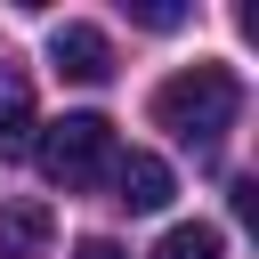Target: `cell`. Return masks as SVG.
<instances>
[{
	"instance_id": "4",
	"label": "cell",
	"mask_w": 259,
	"mask_h": 259,
	"mask_svg": "<svg viewBox=\"0 0 259 259\" xmlns=\"http://www.w3.org/2000/svg\"><path fill=\"white\" fill-rule=\"evenodd\" d=\"M113 202L121 210H162L170 194H178V178H170V162L162 154H113Z\"/></svg>"
},
{
	"instance_id": "6",
	"label": "cell",
	"mask_w": 259,
	"mask_h": 259,
	"mask_svg": "<svg viewBox=\"0 0 259 259\" xmlns=\"http://www.w3.org/2000/svg\"><path fill=\"white\" fill-rule=\"evenodd\" d=\"M32 146H40L32 97H24V89H0V162H16V154H32Z\"/></svg>"
},
{
	"instance_id": "5",
	"label": "cell",
	"mask_w": 259,
	"mask_h": 259,
	"mask_svg": "<svg viewBox=\"0 0 259 259\" xmlns=\"http://www.w3.org/2000/svg\"><path fill=\"white\" fill-rule=\"evenodd\" d=\"M40 243H49V210H40V202L0 210V259H32Z\"/></svg>"
},
{
	"instance_id": "2",
	"label": "cell",
	"mask_w": 259,
	"mask_h": 259,
	"mask_svg": "<svg viewBox=\"0 0 259 259\" xmlns=\"http://www.w3.org/2000/svg\"><path fill=\"white\" fill-rule=\"evenodd\" d=\"M32 154H40L49 186L81 194V186H97V178L113 170V121H105V113H65V121H49V138H40Z\"/></svg>"
},
{
	"instance_id": "3",
	"label": "cell",
	"mask_w": 259,
	"mask_h": 259,
	"mask_svg": "<svg viewBox=\"0 0 259 259\" xmlns=\"http://www.w3.org/2000/svg\"><path fill=\"white\" fill-rule=\"evenodd\" d=\"M49 65H57L65 81L97 89V81H113V40H105L97 24H57V32H49Z\"/></svg>"
},
{
	"instance_id": "1",
	"label": "cell",
	"mask_w": 259,
	"mask_h": 259,
	"mask_svg": "<svg viewBox=\"0 0 259 259\" xmlns=\"http://www.w3.org/2000/svg\"><path fill=\"white\" fill-rule=\"evenodd\" d=\"M235 113H243V81H235L227 65H186V73H170V81L154 89V130H170V138L194 146V154H210V146L235 130Z\"/></svg>"
},
{
	"instance_id": "9",
	"label": "cell",
	"mask_w": 259,
	"mask_h": 259,
	"mask_svg": "<svg viewBox=\"0 0 259 259\" xmlns=\"http://www.w3.org/2000/svg\"><path fill=\"white\" fill-rule=\"evenodd\" d=\"M227 202H235V219H259V186H251V178H235V186H227Z\"/></svg>"
},
{
	"instance_id": "10",
	"label": "cell",
	"mask_w": 259,
	"mask_h": 259,
	"mask_svg": "<svg viewBox=\"0 0 259 259\" xmlns=\"http://www.w3.org/2000/svg\"><path fill=\"white\" fill-rule=\"evenodd\" d=\"M73 259H130V251H121V243H105V235H89V243H81Z\"/></svg>"
},
{
	"instance_id": "8",
	"label": "cell",
	"mask_w": 259,
	"mask_h": 259,
	"mask_svg": "<svg viewBox=\"0 0 259 259\" xmlns=\"http://www.w3.org/2000/svg\"><path fill=\"white\" fill-rule=\"evenodd\" d=\"M130 16H138L146 32H170V24H186V8H178V0H130Z\"/></svg>"
},
{
	"instance_id": "7",
	"label": "cell",
	"mask_w": 259,
	"mask_h": 259,
	"mask_svg": "<svg viewBox=\"0 0 259 259\" xmlns=\"http://www.w3.org/2000/svg\"><path fill=\"white\" fill-rule=\"evenodd\" d=\"M146 259H227V235H219V227H202V219H186V227H170Z\"/></svg>"
}]
</instances>
